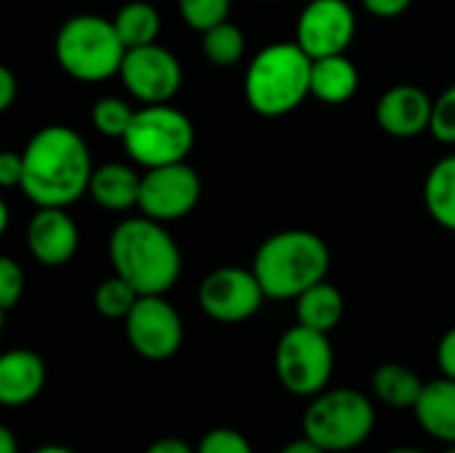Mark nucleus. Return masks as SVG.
Wrapping results in <instances>:
<instances>
[{
    "label": "nucleus",
    "mask_w": 455,
    "mask_h": 453,
    "mask_svg": "<svg viewBox=\"0 0 455 453\" xmlns=\"http://www.w3.org/2000/svg\"><path fill=\"white\" fill-rule=\"evenodd\" d=\"M21 190L37 208H67L88 192L93 163L85 139L69 125H45L24 147Z\"/></svg>",
    "instance_id": "nucleus-1"
},
{
    "label": "nucleus",
    "mask_w": 455,
    "mask_h": 453,
    "mask_svg": "<svg viewBox=\"0 0 455 453\" xmlns=\"http://www.w3.org/2000/svg\"><path fill=\"white\" fill-rule=\"evenodd\" d=\"M109 259L115 275L128 280L141 296L165 294L181 275V251L163 222L128 216L109 235Z\"/></svg>",
    "instance_id": "nucleus-2"
},
{
    "label": "nucleus",
    "mask_w": 455,
    "mask_h": 453,
    "mask_svg": "<svg viewBox=\"0 0 455 453\" xmlns=\"http://www.w3.org/2000/svg\"><path fill=\"white\" fill-rule=\"evenodd\" d=\"M251 270L267 299H299L307 288L325 280L331 251L325 240L309 230H283L259 246Z\"/></svg>",
    "instance_id": "nucleus-3"
},
{
    "label": "nucleus",
    "mask_w": 455,
    "mask_h": 453,
    "mask_svg": "<svg viewBox=\"0 0 455 453\" xmlns=\"http://www.w3.org/2000/svg\"><path fill=\"white\" fill-rule=\"evenodd\" d=\"M315 59L293 43H269L248 64L243 91L256 115L283 117L312 96Z\"/></svg>",
    "instance_id": "nucleus-4"
},
{
    "label": "nucleus",
    "mask_w": 455,
    "mask_h": 453,
    "mask_svg": "<svg viewBox=\"0 0 455 453\" xmlns=\"http://www.w3.org/2000/svg\"><path fill=\"white\" fill-rule=\"evenodd\" d=\"M125 51L128 48L115 29V21L96 13H77L67 19L53 40L59 67L83 83H101L120 75Z\"/></svg>",
    "instance_id": "nucleus-5"
},
{
    "label": "nucleus",
    "mask_w": 455,
    "mask_h": 453,
    "mask_svg": "<svg viewBox=\"0 0 455 453\" xmlns=\"http://www.w3.org/2000/svg\"><path fill=\"white\" fill-rule=\"evenodd\" d=\"M376 427L371 398L357 390H323L304 411V435L328 453L360 449Z\"/></svg>",
    "instance_id": "nucleus-6"
},
{
    "label": "nucleus",
    "mask_w": 455,
    "mask_h": 453,
    "mask_svg": "<svg viewBox=\"0 0 455 453\" xmlns=\"http://www.w3.org/2000/svg\"><path fill=\"white\" fill-rule=\"evenodd\" d=\"M120 142L133 163L144 168H160L187 160L195 147V125L171 104H144L136 109Z\"/></svg>",
    "instance_id": "nucleus-7"
},
{
    "label": "nucleus",
    "mask_w": 455,
    "mask_h": 453,
    "mask_svg": "<svg viewBox=\"0 0 455 453\" xmlns=\"http://www.w3.org/2000/svg\"><path fill=\"white\" fill-rule=\"evenodd\" d=\"M275 371L291 395H320L333 376V347L328 334L301 323L288 328L275 350Z\"/></svg>",
    "instance_id": "nucleus-8"
},
{
    "label": "nucleus",
    "mask_w": 455,
    "mask_h": 453,
    "mask_svg": "<svg viewBox=\"0 0 455 453\" xmlns=\"http://www.w3.org/2000/svg\"><path fill=\"white\" fill-rule=\"evenodd\" d=\"M123 323L128 344L136 350V355L152 363L173 358L184 342V323L176 307L165 302V294L139 296Z\"/></svg>",
    "instance_id": "nucleus-9"
},
{
    "label": "nucleus",
    "mask_w": 455,
    "mask_h": 453,
    "mask_svg": "<svg viewBox=\"0 0 455 453\" xmlns=\"http://www.w3.org/2000/svg\"><path fill=\"white\" fill-rule=\"evenodd\" d=\"M203 312L216 323H243L253 318L267 294L253 270L243 267H219L208 272L197 291Z\"/></svg>",
    "instance_id": "nucleus-10"
},
{
    "label": "nucleus",
    "mask_w": 455,
    "mask_h": 453,
    "mask_svg": "<svg viewBox=\"0 0 455 453\" xmlns=\"http://www.w3.org/2000/svg\"><path fill=\"white\" fill-rule=\"evenodd\" d=\"M200 195H203L200 176L184 160L160 168H147V174L141 176L139 211L163 224L176 222L192 214Z\"/></svg>",
    "instance_id": "nucleus-11"
},
{
    "label": "nucleus",
    "mask_w": 455,
    "mask_h": 453,
    "mask_svg": "<svg viewBox=\"0 0 455 453\" xmlns=\"http://www.w3.org/2000/svg\"><path fill=\"white\" fill-rule=\"evenodd\" d=\"M120 80L141 104H168L179 93L184 72L179 59L168 48L149 43L125 51Z\"/></svg>",
    "instance_id": "nucleus-12"
},
{
    "label": "nucleus",
    "mask_w": 455,
    "mask_h": 453,
    "mask_svg": "<svg viewBox=\"0 0 455 453\" xmlns=\"http://www.w3.org/2000/svg\"><path fill=\"white\" fill-rule=\"evenodd\" d=\"M357 32V16L347 0H309L296 21V43L312 56L347 53Z\"/></svg>",
    "instance_id": "nucleus-13"
},
{
    "label": "nucleus",
    "mask_w": 455,
    "mask_h": 453,
    "mask_svg": "<svg viewBox=\"0 0 455 453\" xmlns=\"http://www.w3.org/2000/svg\"><path fill=\"white\" fill-rule=\"evenodd\" d=\"M80 246V232L64 208H37L27 227V248L45 267L67 264Z\"/></svg>",
    "instance_id": "nucleus-14"
},
{
    "label": "nucleus",
    "mask_w": 455,
    "mask_h": 453,
    "mask_svg": "<svg viewBox=\"0 0 455 453\" xmlns=\"http://www.w3.org/2000/svg\"><path fill=\"white\" fill-rule=\"evenodd\" d=\"M435 101L419 85L403 83L392 85L376 104V123L384 133L397 139H413L424 133L432 123Z\"/></svg>",
    "instance_id": "nucleus-15"
},
{
    "label": "nucleus",
    "mask_w": 455,
    "mask_h": 453,
    "mask_svg": "<svg viewBox=\"0 0 455 453\" xmlns=\"http://www.w3.org/2000/svg\"><path fill=\"white\" fill-rule=\"evenodd\" d=\"M45 387V363L32 350H8L0 358V406L21 409Z\"/></svg>",
    "instance_id": "nucleus-16"
},
{
    "label": "nucleus",
    "mask_w": 455,
    "mask_h": 453,
    "mask_svg": "<svg viewBox=\"0 0 455 453\" xmlns=\"http://www.w3.org/2000/svg\"><path fill=\"white\" fill-rule=\"evenodd\" d=\"M419 427L435 441L455 443V379H435L424 384L419 403L413 406Z\"/></svg>",
    "instance_id": "nucleus-17"
},
{
    "label": "nucleus",
    "mask_w": 455,
    "mask_h": 453,
    "mask_svg": "<svg viewBox=\"0 0 455 453\" xmlns=\"http://www.w3.org/2000/svg\"><path fill=\"white\" fill-rule=\"evenodd\" d=\"M88 195L96 200V206L107 211H128L139 208L141 195V176L125 166V163H104L93 168Z\"/></svg>",
    "instance_id": "nucleus-18"
},
{
    "label": "nucleus",
    "mask_w": 455,
    "mask_h": 453,
    "mask_svg": "<svg viewBox=\"0 0 455 453\" xmlns=\"http://www.w3.org/2000/svg\"><path fill=\"white\" fill-rule=\"evenodd\" d=\"M360 72L347 53L323 56L312 64V96L325 104H344L357 93Z\"/></svg>",
    "instance_id": "nucleus-19"
},
{
    "label": "nucleus",
    "mask_w": 455,
    "mask_h": 453,
    "mask_svg": "<svg viewBox=\"0 0 455 453\" xmlns=\"http://www.w3.org/2000/svg\"><path fill=\"white\" fill-rule=\"evenodd\" d=\"M296 318L307 328L331 334L344 318V296H341V291L328 280L315 283L312 288H307L296 299Z\"/></svg>",
    "instance_id": "nucleus-20"
},
{
    "label": "nucleus",
    "mask_w": 455,
    "mask_h": 453,
    "mask_svg": "<svg viewBox=\"0 0 455 453\" xmlns=\"http://www.w3.org/2000/svg\"><path fill=\"white\" fill-rule=\"evenodd\" d=\"M424 392L419 374L403 363H384L373 374V395L392 409H413Z\"/></svg>",
    "instance_id": "nucleus-21"
},
{
    "label": "nucleus",
    "mask_w": 455,
    "mask_h": 453,
    "mask_svg": "<svg viewBox=\"0 0 455 453\" xmlns=\"http://www.w3.org/2000/svg\"><path fill=\"white\" fill-rule=\"evenodd\" d=\"M424 203L440 227L455 232V155L443 158L429 171L424 184Z\"/></svg>",
    "instance_id": "nucleus-22"
},
{
    "label": "nucleus",
    "mask_w": 455,
    "mask_h": 453,
    "mask_svg": "<svg viewBox=\"0 0 455 453\" xmlns=\"http://www.w3.org/2000/svg\"><path fill=\"white\" fill-rule=\"evenodd\" d=\"M115 29L125 48H139L157 43L160 35V13L149 0H131L115 13Z\"/></svg>",
    "instance_id": "nucleus-23"
},
{
    "label": "nucleus",
    "mask_w": 455,
    "mask_h": 453,
    "mask_svg": "<svg viewBox=\"0 0 455 453\" xmlns=\"http://www.w3.org/2000/svg\"><path fill=\"white\" fill-rule=\"evenodd\" d=\"M203 53L216 67H232L245 53V35L229 19L216 24L213 29L203 32Z\"/></svg>",
    "instance_id": "nucleus-24"
},
{
    "label": "nucleus",
    "mask_w": 455,
    "mask_h": 453,
    "mask_svg": "<svg viewBox=\"0 0 455 453\" xmlns=\"http://www.w3.org/2000/svg\"><path fill=\"white\" fill-rule=\"evenodd\" d=\"M139 291L123 280L120 275H112L107 280L99 283L96 294H93V304H96V312L101 318H109V320H125L128 312L133 310V304L139 302Z\"/></svg>",
    "instance_id": "nucleus-25"
},
{
    "label": "nucleus",
    "mask_w": 455,
    "mask_h": 453,
    "mask_svg": "<svg viewBox=\"0 0 455 453\" xmlns=\"http://www.w3.org/2000/svg\"><path fill=\"white\" fill-rule=\"evenodd\" d=\"M136 109L120 99V96H104L93 104V112H91V123L93 128L101 133V136H109V139H123L131 120H133Z\"/></svg>",
    "instance_id": "nucleus-26"
},
{
    "label": "nucleus",
    "mask_w": 455,
    "mask_h": 453,
    "mask_svg": "<svg viewBox=\"0 0 455 453\" xmlns=\"http://www.w3.org/2000/svg\"><path fill=\"white\" fill-rule=\"evenodd\" d=\"M229 8H232V0H179V13L184 24L200 35L227 21Z\"/></svg>",
    "instance_id": "nucleus-27"
},
{
    "label": "nucleus",
    "mask_w": 455,
    "mask_h": 453,
    "mask_svg": "<svg viewBox=\"0 0 455 453\" xmlns=\"http://www.w3.org/2000/svg\"><path fill=\"white\" fill-rule=\"evenodd\" d=\"M429 131L435 133L437 142H443V144H455V83L451 88H445V91L435 99Z\"/></svg>",
    "instance_id": "nucleus-28"
},
{
    "label": "nucleus",
    "mask_w": 455,
    "mask_h": 453,
    "mask_svg": "<svg viewBox=\"0 0 455 453\" xmlns=\"http://www.w3.org/2000/svg\"><path fill=\"white\" fill-rule=\"evenodd\" d=\"M197 453H253V446L243 433L229 427H216L200 438Z\"/></svg>",
    "instance_id": "nucleus-29"
},
{
    "label": "nucleus",
    "mask_w": 455,
    "mask_h": 453,
    "mask_svg": "<svg viewBox=\"0 0 455 453\" xmlns=\"http://www.w3.org/2000/svg\"><path fill=\"white\" fill-rule=\"evenodd\" d=\"M24 294V270L11 259H0V310L8 312Z\"/></svg>",
    "instance_id": "nucleus-30"
},
{
    "label": "nucleus",
    "mask_w": 455,
    "mask_h": 453,
    "mask_svg": "<svg viewBox=\"0 0 455 453\" xmlns=\"http://www.w3.org/2000/svg\"><path fill=\"white\" fill-rule=\"evenodd\" d=\"M21 179H24V155L11 150L0 152V184L11 190V187H21Z\"/></svg>",
    "instance_id": "nucleus-31"
},
{
    "label": "nucleus",
    "mask_w": 455,
    "mask_h": 453,
    "mask_svg": "<svg viewBox=\"0 0 455 453\" xmlns=\"http://www.w3.org/2000/svg\"><path fill=\"white\" fill-rule=\"evenodd\" d=\"M437 366H440L443 376L455 379V326L443 334V339L437 344Z\"/></svg>",
    "instance_id": "nucleus-32"
},
{
    "label": "nucleus",
    "mask_w": 455,
    "mask_h": 453,
    "mask_svg": "<svg viewBox=\"0 0 455 453\" xmlns=\"http://www.w3.org/2000/svg\"><path fill=\"white\" fill-rule=\"evenodd\" d=\"M413 0H363V8L379 19H392V16H400L411 8Z\"/></svg>",
    "instance_id": "nucleus-33"
},
{
    "label": "nucleus",
    "mask_w": 455,
    "mask_h": 453,
    "mask_svg": "<svg viewBox=\"0 0 455 453\" xmlns=\"http://www.w3.org/2000/svg\"><path fill=\"white\" fill-rule=\"evenodd\" d=\"M16 96H19L16 75L5 64H0V112L11 109V104L16 101Z\"/></svg>",
    "instance_id": "nucleus-34"
},
{
    "label": "nucleus",
    "mask_w": 455,
    "mask_h": 453,
    "mask_svg": "<svg viewBox=\"0 0 455 453\" xmlns=\"http://www.w3.org/2000/svg\"><path fill=\"white\" fill-rule=\"evenodd\" d=\"M144 453H197V449H192L181 438H160V441H155Z\"/></svg>",
    "instance_id": "nucleus-35"
},
{
    "label": "nucleus",
    "mask_w": 455,
    "mask_h": 453,
    "mask_svg": "<svg viewBox=\"0 0 455 453\" xmlns=\"http://www.w3.org/2000/svg\"><path fill=\"white\" fill-rule=\"evenodd\" d=\"M280 453H328L325 449H320L317 443H312L307 435L301 438V441H291L288 446H283V451Z\"/></svg>",
    "instance_id": "nucleus-36"
},
{
    "label": "nucleus",
    "mask_w": 455,
    "mask_h": 453,
    "mask_svg": "<svg viewBox=\"0 0 455 453\" xmlns=\"http://www.w3.org/2000/svg\"><path fill=\"white\" fill-rule=\"evenodd\" d=\"M0 453H19L16 435L8 427H0Z\"/></svg>",
    "instance_id": "nucleus-37"
},
{
    "label": "nucleus",
    "mask_w": 455,
    "mask_h": 453,
    "mask_svg": "<svg viewBox=\"0 0 455 453\" xmlns=\"http://www.w3.org/2000/svg\"><path fill=\"white\" fill-rule=\"evenodd\" d=\"M5 230H8V203L0 200V232H5Z\"/></svg>",
    "instance_id": "nucleus-38"
},
{
    "label": "nucleus",
    "mask_w": 455,
    "mask_h": 453,
    "mask_svg": "<svg viewBox=\"0 0 455 453\" xmlns=\"http://www.w3.org/2000/svg\"><path fill=\"white\" fill-rule=\"evenodd\" d=\"M32 453H75L72 449H64V446H43V449H35Z\"/></svg>",
    "instance_id": "nucleus-39"
},
{
    "label": "nucleus",
    "mask_w": 455,
    "mask_h": 453,
    "mask_svg": "<svg viewBox=\"0 0 455 453\" xmlns=\"http://www.w3.org/2000/svg\"><path fill=\"white\" fill-rule=\"evenodd\" d=\"M387 453H427V451H421V449H408V446H403V449H392V451H387Z\"/></svg>",
    "instance_id": "nucleus-40"
},
{
    "label": "nucleus",
    "mask_w": 455,
    "mask_h": 453,
    "mask_svg": "<svg viewBox=\"0 0 455 453\" xmlns=\"http://www.w3.org/2000/svg\"><path fill=\"white\" fill-rule=\"evenodd\" d=\"M443 453H455V443H451V446H445V451Z\"/></svg>",
    "instance_id": "nucleus-41"
}]
</instances>
